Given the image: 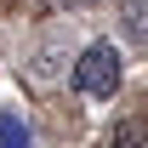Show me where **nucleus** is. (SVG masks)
<instances>
[{"instance_id":"1","label":"nucleus","mask_w":148,"mask_h":148,"mask_svg":"<svg viewBox=\"0 0 148 148\" xmlns=\"http://www.w3.org/2000/svg\"><path fill=\"white\" fill-rule=\"evenodd\" d=\"M120 80H125V57L108 40H97V46H86V51L74 57V91L80 97H114Z\"/></svg>"},{"instance_id":"3","label":"nucleus","mask_w":148,"mask_h":148,"mask_svg":"<svg viewBox=\"0 0 148 148\" xmlns=\"http://www.w3.org/2000/svg\"><path fill=\"white\" fill-rule=\"evenodd\" d=\"M108 148H148V125L143 120H120L108 131Z\"/></svg>"},{"instance_id":"2","label":"nucleus","mask_w":148,"mask_h":148,"mask_svg":"<svg viewBox=\"0 0 148 148\" xmlns=\"http://www.w3.org/2000/svg\"><path fill=\"white\" fill-rule=\"evenodd\" d=\"M120 34L137 51H148V0H120Z\"/></svg>"},{"instance_id":"4","label":"nucleus","mask_w":148,"mask_h":148,"mask_svg":"<svg viewBox=\"0 0 148 148\" xmlns=\"http://www.w3.org/2000/svg\"><path fill=\"white\" fill-rule=\"evenodd\" d=\"M0 148H29V125H23L17 114H6V120H0Z\"/></svg>"},{"instance_id":"5","label":"nucleus","mask_w":148,"mask_h":148,"mask_svg":"<svg viewBox=\"0 0 148 148\" xmlns=\"http://www.w3.org/2000/svg\"><path fill=\"white\" fill-rule=\"evenodd\" d=\"M40 6H57V12H69V6H91V0H40Z\"/></svg>"}]
</instances>
